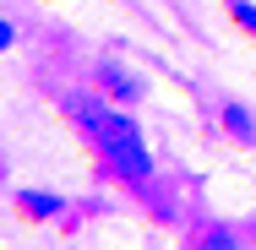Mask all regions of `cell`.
Wrapping results in <instances>:
<instances>
[{
  "label": "cell",
  "mask_w": 256,
  "mask_h": 250,
  "mask_svg": "<svg viewBox=\"0 0 256 250\" xmlns=\"http://www.w3.org/2000/svg\"><path fill=\"white\" fill-rule=\"evenodd\" d=\"M6 44H11V27H6V22H0V49H6Z\"/></svg>",
  "instance_id": "6"
},
{
  "label": "cell",
  "mask_w": 256,
  "mask_h": 250,
  "mask_svg": "<svg viewBox=\"0 0 256 250\" xmlns=\"http://www.w3.org/2000/svg\"><path fill=\"white\" fill-rule=\"evenodd\" d=\"M98 82H104V93L120 98V103H136V98H142V87H136L126 71H114V65H98Z\"/></svg>",
  "instance_id": "2"
},
{
  "label": "cell",
  "mask_w": 256,
  "mask_h": 250,
  "mask_svg": "<svg viewBox=\"0 0 256 250\" xmlns=\"http://www.w3.org/2000/svg\"><path fill=\"white\" fill-rule=\"evenodd\" d=\"M22 212H33V218H60L66 207H60V196H44V191H22Z\"/></svg>",
  "instance_id": "3"
},
{
  "label": "cell",
  "mask_w": 256,
  "mask_h": 250,
  "mask_svg": "<svg viewBox=\"0 0 256 250\" xmlns=\"http://www.w3.org/2000/svg\"><path fill=\"white\" fill-rule=\"evenodd\" d=\"M224 125H229V131H234L240 142H251V136H256V131H251V114H246V109H234V103L224 109Z\"/></svg>",
  "instance_id": "4"
},
{
  "label": "cell",
  "mask_w": 256,
  "mask_h": 250,
  "mask_svg": "<svg viewBox=\"0 0 256 250\" xmlns=\"http://www.w3.org/2000/svg\"><path fill=\"white\" fill-rule=\"evenodd\" d=\"M66 114L98 142L104 158H109L131 185H148L153 163H148V147H142V131H136L126 114H114V109H104V103H93V98H66Z\"/></svg>",
  "instance_id": "1"
},
{
  "label": "cell",
  "mask_w": 256,
  "mask_h": 250,
  "mask_svg": "<svg viewBox=\"0 0 256 250\" xmlns=\"http://www.w3.org/2000/svg\"><path fill=\"white\" fill-rule=\"evenodd\" d=\"M229 11H234V22H240L246 33H256V5L251 0H229Z\"/></svg>",
  "instance_id": "5"
}]
</instances>
